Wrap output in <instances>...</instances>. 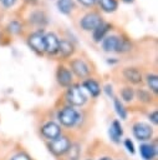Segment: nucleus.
<instances>
[{
	"instance_id": "obj_3",
	"label": "nucleus",
	"mask_w": 158,
	"mask_h": 160,
	"mask_svg": "<svg viewBox=\"0 0 158 160\" xmlns=\"http://www.w3.org/2000/svg\"><path fill=\"white\" fill-rule=\"evenodd\" d=\"M66 99L73 106H82L87 101V96L80 85H70L66 92Z\"/></svg>"
},
{
	"instance_id": "obj_11",
	"label": "nucleus",
	"mask_w": 158,
	"mask_h": 160,
	"mask_svg": "<svg viewBox=\"0 0 158 160\" xmlns=\"http://www.w3.org/2000/svg\"><path fill=\"white\" fill-rule=\"evenodd\" d=\"M56 79H57V82L61 85V86H65V88H68L71 84H72V74L68 69H66L65 66H60L57 69V72H56Z\"/></svg>"
},
{
	"instance_id": "obj_21",
	"label": "nucleus",
	"mask_w": 158,
	"mask_h": 160,
	"mask_svg": "<svg viewBox=\"0 0 158 160\" xmlns=\"http://www.w3.org/2000/svg\"><path fill=\"white\" fill-rule=\"evenodd\" d=\"M113 105H114V110H116L117 115H118L122 120L127 119V111H126V109H124L123 104L121 102V100H119V99H117V98H113Z\"/></svg>"
},
{
	"instance_id": "obj_32",
	"label": "nucleus",
	"mask_w": 158,
	"mask_h": 160,
	"mask_svg": "<svg viewBox=\"0 0 158 160\" xmlns=\"http://www.w3.org/2000/svg\"><path fill=\"white\" fill-rule=\"evenodd\" d=\"M105 92L108 95V96H113V88H112V85H106L105 86Z\"/></svg>"
},
{
	"instance_id": "obj_6",
	"label": "nucleus",
	"mask_w": 158,
	"mask_h": 160,
	"mask_svg": "<svg viewBox=\"0 0 158 160\" xmlns=\"http://www.w3.org/2000/svg\"><path fill=\"white\" fill-rule=\"evenodd\" d=\"M103 21H102V18L97 14V12H88V14H86L82 19H81V21H80V25H81V28L83 29V30H86V31H93L98 25H101Z\"/></svg>"
},
{
	"instance_id": "obj_23",
	"label": "nucleus",
	"mask_w": 158,
	"mask_h": 160,
	"mask_svg": "<svg viewBox=\"0 0 158 160\" xmlns=\"http://www.w3.org/2000/svg\"><path fill=\"white\" fill-rule=\"evenodd\" d=\"M121 96L124 101H132L133 98H134V90L131 88V86H126L122 89L121 91Z\"/></svg>"
},
{
	"instance_id": "obj_26",
	"label": "nucleus",
	"mask_w": 158,
	"mask_h": 160,
	"mask_svg": "<svg viewBox=\"0 0 158 160\" xmlns=\"http://www.w3.org/2000/svg\"><path fill=\"white\" fill-rule=\"evenodd\" d=\"M137 95H138V99H139L141 101H143V102H151V101H152L151 94H149L148 91H144V90H139V91L137 92Z\"/></svg>"
},
{
	"instance_id": "obj_4",
	"label": "nucleus",
	"mask_w": 158,
	"mask_h": 160,
	"mask_svg": "<svg viewBox=\"0 0 158 160\" xmlns=\"http://www.w3.org/2000/svg\"><path fill=\"white\" fill-rule=\"evenodd\" d=\"M57 118H58L61 125L67 126V128H71V126H73L78 121L80 115H78V112L72 106H66V108H63V109L60 110Z\"/></svg>"
},
{
	"instance_id": "obj_5",
	"label": "nucleus",
	"mask_w": 158,
	"mask_h": 160,
	"mask_svg": "<svg viewBox=\"0 0 158 160\" xmlns=\"http://www.w3.org/2000/svg\"><path fill=\"white\" fill-rule=\"evenodd\" d=\"M132 131H133V135L136 139H138L139 141H147L152 138L153 135V129L151 125L146 124V122H142V121H138L133 125L132 128Z\"/></svg>"
},
{
	"instance_id": "obj_29",
	"label": "nucleus",
	"mask_w": 158,
	"mask_h": 160,
	"mask_svg": "<svg viewBox=\"0 0 158 160\" xmlns=\"http://www.w3.org/2000/svg\"><path fill=\"white\" fill-rule=\"evenodd\" d=\"M0 2L2 4L4 8H11V6L15 5L16 0H0Z\"/></svg>"
},
{
	"instance_id": "obj_1",
	"label": "nucleus",
	"mask_w": 158,
	"mask_h": 160,
	"mask_svg": "<svg viewBox=\"0 0 158 160\" xmlns=\"http://www.w3.org/2000/svg\"><path fill=\"white\" fill-rule=\"evenodd\" d=\"M102 49L107 52H126L131 50V42L117 35H108L102 40Z\"/></svg>"
},
{
	"instance_id": "obj_30",
	"label": "nucleus",
	"mask_w": 158,
	"mask_h": 160,
	"mask_svg": "<svg viewBox=\"0 0 158 160\" xmlns=\"http://www.w3.org/2000/svg\"><path fill=\"white\" fill-rule=\"evenodd\" d=\"M149 119H151V121L153 122V124H158V112L157 111H153V112H151L149 114Z\"/></svg>"
},
{
	"instance_id": "obj_34",
	"label": "nucleus",
	"mask_w": 158,
	"mask_h": 160,
	"mask_svg": "<svg viewBox=\"0 0 158 160\" xmlns=\"http://www.w3.org/2000/svg\"><path fill=\"white\" fill-rule=\"evenodd\" d=\"M123 1H124V2H128V4H131V2H133L134 0H123Z\"/></svg>"
},
{
	"instance_id": "obj_25",
	"label": "nucleus",
	"mask_w": 158,
	"mask_h": 160,
	"mask_svg": "<svg viewBox=\"0 0 158 160\" xmlns=\"http://www.w3.org/2000/svg\"><path fill=\"white\" fill-rule=\"evenodd\" d=\"M21 30H22V25L16 20H12L7 24V31L11 34H20Z\"/></svg>"
},
{
	"instance_id": "obj_22",
	"label": "nucleus",
	"mask_w": 158,
	"mask_h": 160,
	"mask_svg": "<svg viewBox=\"0 0 158 160\" xmlns=\"http://www.w3.org/2000/svg\"><path fill=\"white\" fill-rule=\"evenodd\" d=\"M147 84L149 86V89L153 91V92H157L158 91V76L157 75H148L147 76Z\"/></svg>"
},
{
	"instance_id": "obj_2",
	"label": "nucleus",
	"mask_w": 158,
	"mask_h": 160,
	"mask_svg": "<svg viewBox=\"0 0 158 160\" xmlns=\"http://www.w3.org/2000/svg\"><path fill=\"white\" fill-rule=\"evenodd\" d=\"M70 146H71L70 139L67 136H63V135H60L58 138H56L49 142L50 151L56 156H62V155L67 154Z\"/></svg>"
},
{
	"instance_id": "obj_28",
	"label": "nucleus",
	"mask_w": 158,
	"mask_h": 160,
	"mask_svg": "<svg viewBox=\"0 0 158 160\" xmlns=\"http://www.w3.org/2000/svg\"><path fill=\"white\" fill-rule=\"evenodd\" d=\"M11 160H30V158H29V155H26L24 152H19V154L14 155L11 158Z\"/></svg>"
},
{
	"instance_id": "obj_7",
	"label": "nucleus",
	"mask_w": 158,
	"mask_h": 160,
	"mask_svg": "<svg viewBox=\"0 0 158 160\" xmlns=\"http://www.w3.org/2000/svg\"><path fill=\"white\" fill-rule=\"evenodd\" d=\"M41 134L44 138L49 139L50 141L58 138L61 135V129H60V125L53 122V121H49L46 122L45 125H42L41 128Z\"/></svg>"
},
{
	"instance_id": "obj_8",
	"label": "nucleus",
	"mask_w": 158,
	"mask_h": 160,
	"mask_svg": "<svg viewBox=\"0 0 158 160\" xmlns=\"http://www.w3.org/2000/svg\"><path fill=\"white\" fill-rule=\"evenodd\" d=\"M29 45L31 46L32 50H35L36 52H44L45 51V39L42 32H32L29 35L27 39Z\"/></svg>"
},
{
	"instance_id": "obj_9",
	"label": "nucleus",
	"mask_w": 158,
	"mask_h": 160,
	"mask_svg": "<svg viewBox=\"0 0 158 160\" xmlns=\"http://www.w3.org/2000/svg\"><path fill=\"white\" fill-rule=\"evenodd\" d=\"M44 39H45V51L49 54H56L58 51V44H60V40L56 36V34L47 32L46 35H44Z\"/></svg>"
},
{
	"instance_id": "obj_16",
	"label": "nucleus",
	"mask_w": 158,
	"mask_h": 160,
	"mask_svg": "<svg viewBox=\"0 0 158 160\" xmlns=\"http://www.w3.org/2000/svg\"><path fill=\"white\" fill-rule=\"evenodd\" d=\"M109 29H111V25H109V24H105V22H102L101 25H98V26L93 30V34H92L93 40H95L96 42L102 41L103 38L106 36V34H107V31H108Z\"/></svg>"
},
{
	"instance_id": "obj_12",
	"label": "nucleus",
	"mask_w": 158,
	"mask_h": 160,
	"mask_svg": "<svg viewBox=\"0 0 158 160\" xmlns=\"http://www.w3.org/2000/svg\"><path fill=\"white\" fill-rule=\"evenodd\" d=\"M123 76L126 78L127 81L132 84H139L142 81V74L136 68H126L123 70Z\"/></svg>"
},
{
	"instance_id": "obj_10",
	"label": "nucleus",
	"mask_w": 158,
	"mask_h": 160,
	"mask_svg": "<svg viewBox=\"0 0 158 160\" xmlns=\"http://www.w3.org/2000/svg\"><path fill=\"white\" fill-rule=\"evenodd\" d=\"M71 70L78 78H85L90 74V68L82 59H73L71 61Z\"/></svg>"
},
{
	"instance_id": "obj_13",
	"label": "nucleus",
	"mask_w": 158,
	"mask_h": 160,
	"mask_svg": "<svg viewBox=\"0 0 158 160\" xmlns=\"http://www.w3.org/2000/svg\"><path fill=\"white\" fill-rule=\"evenodd\" d=\"M108 135L111 138L112 141H114L116 144L119 142V138L123 135V130H122V126L119 124L118 120H113L109 129H108Z\"/></svg>"
},
{
	"instance_id": "obj_27",
	"label": "nucleus",
	"mask_w": 158,
	"mask_h": 160,
	"mask_svg": "<svg viewBox=\"0 0 158 160\" xmlns=\"http://www.w3.org/2000/svg\"><path fill=\"white\" fill-rule=\"evenodd\" d=\"M124 146H126V149L128 150V152H131V154H134V145H133V142L129 140V139H126L124 140Z\"/></svg>"
},
{
	"instance_id": "obj_35",
	"label": "nucleus",
	"mask_w": 158,
	"mask_h": 160,
	"mask_svg": "<svg viewBox=\"0 0 158 160\" xmlns=\"http://www.w3.org/2000/svg\"><path fill=\"white\" fill-rule=\"evenodd\" d=\"M100 160H111V159H109V158H107V156H105V158H101Z\"/></svg>"
},
{
	"instance_id": "obj_24",
	"label": "nucleus",
	"mask_w": 158,
	"mask_h": 160,
	"mask_svg": "<svg viewBox=\"0 0 158 160\" xmlns=\"http://www.w3.org/2000/svg\"><path fill=\"white\" fill-rule=\"evenodd\" d=\"M67 152H68V160H78V158H80V146L77 144H71Z\"/></svg>"
},
{
	"instance_id": "obj_33",
	"label": "nucleus",
	"mask_w": 158,
	"mask_h": 160,
	"mask_svg": "<svg viewBox=\"0 0 158 160\" xmlns=\"http://www.w3.org/2000/svg\"><path fill=\"white\" fill-rule=\"evenodd\" d=\"M27 2H32V4H36L37 2V0H26Z\"/></svg>"
},
{
	"instance_id": "obj_17",
	"label": "nucleus",
	"mask_w": 158,
	"mask_h": 160,
	"mask_svg": "<svg viewBox=\"0 0 158 160\" xmlns=\"http://www.w3.org/2000/svg\"><path fill=\"white\" fill-rule=\"evenodd\" d=\"M63 58H68L73 52V45L67 40H61L58 44V51Z\"/></svg>"
},
{
	"instance_id": "obj_14",
	"label": "nucleus",
	"mask_w": 158,
	"mask_h": 160,
	"mask_svg": "<svg viewBox=\"0 0 158 160\" xmlns=\"http://www.w3.org/2000/svg\"><path fill=\"white\" fill-rule=\"evenodd\" d=\"M139 154L144 160H153L157 154V150L151 144H142L139 146Z\"/></svg>"
},
{
	"instance_id": "obj_19",
	"label": "nucleus",
	"mask_w": 158,
	"mask_h": 160,
	"mask_svg": "<svg viewBox=\"0 0 158 160\" xmlns=\"http://www.w3.org/2000/svg\"><path fill=\"white\" fill-rule=\"evenodd\" d=\"M30 22H32V24H36V25H41V26H44L46 22H47V20H46V15L42 12V11H34L31 15H30Z\"/></svg>"
},
{
	"instance_id": "obj_18",
	"label": "nucleus",
	"mask_w": 158,
	"mask_h": 160,
	"mask_svg": "<svg viewBox=\"0 0 158 160\" xmlns=\"http://www.w3.org/2000/svg\"><path fill=\"white\" fill-rule=\"evenodd\" d=\"M56 5H57L58 11L65 15H68L73 9V2L71 0H57Z\"/></svg>"
},
{
	"instance_id": "obj_20",
	"label": "nucleus",
	"mask_w": 158,
	"mask_h": 160,
	"mask_svg": "<svg viewBox=\"0 0 158 160\" xmlns=\"http://www.w3.org/2000/svg\"><path fill=\"white\" fill-rule=\"evenodd\" d=\"M100 5L105 12H113L118 8L117 0H100Z\"/></svg>"
},
{
	"instance_id": "obj_15",
	"label": "nucleus",
	"mask_w": 158,
	"mask_h": 160,
	"mask_svg": "<svg viewBox=\"0 0 158 160\" xmlns=\"http://www.w3.org/2000/svg\"><path fill=\"white\" fill-rule=\"evenodd\" d=\"M82 86H83V88L91 94V96H93V98L98 96L100 92H101V88H100L98 82H97L96 80H93V79H87V80H85L83 84H82Z\"/></svg>"
},
{
	"instance_id": "obj_31",
	"label": "nucleus",
	"mask_w": 158,
	"mask_h": 160,
	"mask_svg": "<svg viewBox=\"0 0 158 160\" xmlns=\"http://www.w3.org/2000/svg\"><path fill=\"white\" fill-rule=\"evenodd\" d=\"M82 5H85V6H92V5H95L96 4V1L97 0H78Z\"/></svg>"
}]
</instances>
